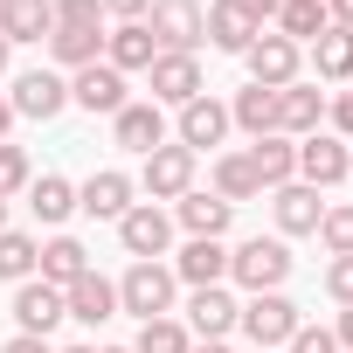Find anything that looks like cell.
<instances>
[{"mask_svg": "<svg viewBox=\"0 0 353 353\" xmlns=\"http://www.w3.org/2000/svg\"><path fill=\"white\" fill-rule=\"evenodd\" d=\"M243 152H250V166H256L263 194H270V188H284V181H298V139H284V132H263V139H250Z\"/></svg>", "mask_w": 353, "mask_h": 353, "instance_id": "23", "label": "cell"}, {"mask_svg": "<svg viewBox=\"0 0 353 353\" xmlns=\"http://www.w3.org/2000/svg\"><path fill=\"white\" fill-rule=\"evenodd\" d=\"M132 194H139V181H132V173L104 166V173H90V181L77 188V208H83L90 222H118V215L132 208Z\"/></svg>", "mask_w": 353, "mask_h": 353, "instance_id": "17", "label": "cell"}, {"mask_svg": "<svg viewBox=\"0 0 353 353\" xmlns=\"http://www.w3.org/2000/svg\"><path fill=\"white\" fill-rule=\"evenodd\" d=\"M8 56H14V49H8V35H0V77H8Z\"/></svg>", "mask_w": 353, "mask_h": 353, "instance_id": "48", "label": "cell"}, {"mask_svg": "<svg viewBox=\"0 0 353 353\" xmlns=\"http://www.w3.org/2000/svg\"><path fill=\"white\" fill-rule=\"evenodd\" d=\"M188 353H229V339H194Z\"/></svg>", "mask_w": 353, "mask_h": 353, "instance_id": "46", "label": "cell"}, {"mask_svg": "<svg viewBox=\"0 0 353 353\" xmlns=\"http://www.w3.org/2000/svg\"><path fill=\"white\" fill-rule=\"evenodd\" d=\"M28 208H35V222L63 229L77 215V181H63V173H35V181H28Z\"/></svg>", "mask_w": 353, "mask_h": 353, "instance_id": "28", "label": "cell"}, {"mask_svg": "<svg viewBox=\"0 0 353 353\" xmlns=\"http://www.w3.org/2000/svg\"><path fill=\"white\" fill-rule=\"evenodd\" d=\"M49 56H56V70H90V63H104V28H49Z\"/></svg>", "mask_w": 353, "mask_h": 353, "instance_id": "29", "label": "cell"}, {"mask_svg": "<svg viewBox=\"0 0 353 353\" xmlns=\"http://www.w3.org/2000/svg\"><path fill=\"white\" fill-rule=\"evenodd\" d=\"M173 298H181L173 263H132V270L118 277V312H132L139 325H145V319H173Z\"/></svg>", "mask_w": 353, "mask_h": 353, "instance_id": "2", "label": "cell"}, {"mask_svg": "<svg viewBox=\"0 0 353 353\" xmlns=\"http://www.w3.org/2000/svg\"><path fill=\"white\" fill-rule=\"evenodd\" d=\"M319 243H325V256H353V201H325Z\"/></svg>", "mask_w": 353, "mask_h": 353, "instance_id": "35", "label": "cell"}, {"mask_svg": "<svg viewBox=\"0 0 353 353\" xmlns=\"http://www.w3.org/2000/svg\"><path fill=\"white\" fill-rule=\"evenodd\" d=\"M236 8H243V14L256 21V28H270V21H277V8H284V0H236Z\"/></svg>", "mask_w": 353, "mask_h": 353, "instance_id": "41", "label": "cell"}, {"mask_svg": "<svg viewBox=\"0 0 353 353\" xmlns=\"http://www.w3.org/2000/svg\"><path fill=\"white\" fill-rule=\"evenodd\" d=\"M277 132L284 139H312V132H325V90L319 83H284L277 90Z\"/></svg>", "mask_w": 353, "mask_h": 353, "instance_id": "14", "label": "cell"}, {"mask_svg": "<svg viewBox=\"0 0 353 353\" xmlns=\"http://www.w3.org/2000/svg\"><path fill=\"white\" fill-rule=\"evenodd\" d=\"M63 353H97V346H63Z\"/></svg>", "mask_w": 353, "mask_h": 353, "instance_id": "49", "label": "cell"}, {"mask_svg": "<svg viewBox=\"0 0 353 353\" xmlns=\"http://www.w3.org/2000/svg\"><path fill=\"white\" fill-rule=\"evenodd\" d=\"M70 104H83L90 118H118L132 97H125V77H118L111 63H90V70L70 77Z\"/></svg>", "mask_w": 353, "mask_h": 353, "instance_id": "13", "label": "cell"}, {"mask_svg": "<svg viewBox=\"0 0 353 353\" xmlns=\"http://www.w3.org/2000/svg\"><path fill=\"white\" fill-rule=\"evenodd\" d=\"M222 139H229V104H222V97L201 90L194 104H181V118H173V145H188V152L201 159V152H215Z\"/></svg>", "mask_w": 353, "mask_h": 353, "instance_id": "9", "label": "cell"}, {"mask_svg": "<svg viewBox=\"0 0 353 353\" xmlns=\"http://www.w3.org/2000/svg\"><path fill=\"white\" fill-rule=\"evenodd\" d=\"M145 77H152V104H159V111H181V104H194V97L208 90L201 56H159Z\"/></svg>", "mask_w": 353, "mask_h": 353, "instance_id": "12", "label": "cell"}, {"mask_svg": "<svg viewBox=\"0 0 353 353\" xmlns=\"http://www.w3.org/2000/svg\"><path fill=\"white\" fill-rule=\"evenodd\" d=\"M0 353H56V346H49V339H35V332H14V339L0 346Z\"/></svg>", "mask_w": 353, "mask_h": 353, "instance_id": "43", "label": "cell"}, {"mask_svg": "<svg viewBox=\"0 0 353 353\" xmlns=\"http://www.w3.org/2000/svg\"><path fill=\"white\" fill-rule=\"evenodd\" d=\"M229 125H236V132H250V139L277 132V90H263V83H243V90L229 97Z\"/></svg>", "mask_w": 353, "mask_h": 353, "instance_id": "30", "label": "cell"}, {"mask_svg": "<svg viewBox=\"0 0 353 353\" xmlns=\"http://www.w3.org/2000/svg\"><path fill=\"white\" fill-rule=\"evenodd\" d=\"M56 28H104V0H56Z\"/></svg>", "mask_w": 353, "mask_h": 353, "instance_id": "37", "label": "cell"}, {"mask_svg": "<svg viewBox=\"0 0 353 353\" xmlns=\"http://www.w3.org/2000/svg\"><path fill=\"white\" fill-rule=\"evenodd\" d=\"M325 298L332 305H353V256H332L325 263Z\"/></svg>", "mask_w": 353, "mask_h": 353, "instance_id": "38", "label": "cell"}, {"mask_svg": "<svg viewBox=\"0 0 353 353\" xmlns=\"http://www.w3.org/2000/svg\"><path fill=\"white\" fill-rule=\"evenodd\" d=\"M312 70L319 83H353V28H325L312 42Z\"/></svg>", "mask_w": 353, "mask_h": 353, "instance_id": "31", "label": "cell"}, {"mask_svg": "<svg viewBox=\"0 0 353 353\" xmlns=\"http://www.w3.org/2000/svg\"><path fill=\"white\" fill-rule=\"evenodd\" d=\"M63 319H70V312H63V291H56V284H42V277L14 284V332H35V339H49Z\"/></svg>", "mask_w": 353, "mask_h": 353, "instance_id": "16", "label": "cell"}, {"mask_svg": "<svg viewBox=\"0 0 353 353\" xmlns=\"http://www.w3.org/2000/svg\"><path fill=\"white\" fill-rule=\"evenodd\" d=\"M28 181H35V166H28V145L0 139V201H8V194H28Z\"/></svg>", "mask_w": 353, "mask_h": 353, "instance_id": "36", "label": "cell"}, {"mask_svg": "<svg viewBox=\"0 0 353 353\" xmlns=\"http://www.w3.org/2000/svg\"><path fill=\"white\" fill-rule=\"evenodd\" d=\"M208 194H222L229 208H243V201H263V181H256V166H250V152H215V166H208Z\"/></svg>", "mask_w": 353, "mask_h": 353, "instance_id": "25", "label": "cell"}, {"mask_svg": "<svg viewBox=\"0 0 353 353\" xmlns=\"http://www.w3.org/2000/svg\"><path fill=\"white\" fill-rule=\"evenodd\" d=\"M319 215H325V194H319V188H305V181L270 188V222H277L284 243H291V236H319Z\"/></svg>", "mask_w": 353, "mask_h": 353, "instance_id": "11", "label": "cell"}, {"mask_svg": "<svg viewBox=\"0 0 353 353\" xmlns=\"http://www.w3.org/2000/svg\"><path fill=\"white\" fill-rule=\"evenodd\" d=\"M201 0H152V14H145V28H152V42H159V56H194L208 35H201Z\"/></svg>", "mask_w": 353, "mask_h": 353, "instance_id": "5", "label": "cell"}, {"mask_svg": "<svg viewBox=\"0 0 353 353\" xmlns=\"http://www.w3.org/2000/svg\"><path fill=\"white\" fill-rule=\"evenodd\" d=\"M201 35H208V49H222V56H243V49L263 35V28H256L243 8H236V0H215V8L201 14Z\"/></svg>", "mask_w": 353, "mask_h": 353, "instance_id": "24", "label": "cell"}, {"mask_svg": "<svg viewBox=\"0 0 353 353\" xmlns=\"http://www.w3.org/2000/svg\"><path fill=\"white\" fill-rule=\"evenodd\" d=\"M291 263H298V256H291L284 236H250V243L229 250V284H243L250 298H256V291H284Z\"/></svg>", "mask_w": 353, "mask_h": 353, "instance_id": "1", "label": "cell"}, {"mask_svg": "<svg viewBox=\"0 0 353 353\" xmlns=\"http://www.w3.org/2000/svg\"><path fill=\"white\" fill-rule=\"evenodd\" d=\"M35 263H42V243H35L28 229H0V277H8V284H28Z\"/></svg>", "mask_w": 353, "mask_h": 353, "instance_id": "33", "label": "cell"}, {"mask_svg": "<svg viewBox=\"0 0 353 353\" xmlns=\"http://www.w3.org/2000/svg\"><path fill=\"white\" fill-rule=\"evenodd\" d=\"M346 173H353V145L346 139H332V132H312V139H298V181L305 188H339L346 181Z\"/></svg>", "mask_w": 353, "mask_h": 353, "instance_id": "8", "label": "cell"}, {"mask_svg": "<svg viewBox=\"0 0 353 353\" xmlns=\"http://www.w3.org/2000/svg\"><path fill=\"white\" fill-rule=\"evenodd\" d=\"M284 353H339V339H332V325H298Z\"/></svg>", "mask_w": 353, "mask_h": 353, "instance_id": "39", "label": "cell"}, {"mask_svg": "<svg viewBox=\"0 0 353 353\" xmlns=\"http://www.w3.org/2000/svg\"><path fill=\"white\" fill-rule=\"evenodd\" d=\"M325 21L332 28H353V0H325Z\"/></svg>", "mask_w": 353, "mask_h": 353, "instance_id": "45", "label": "cell"}, {"mask_svg": "<svg viewBox=\"0 0 353 353\" xmlns=\"http://www.w3.org/2000/svg\"><path fill=\"white\" fill-rule=\"evenodd\" d=\"M104 63H111L118 77H132V70H152V63H159V42H152V28H145V21H118V28L104 35Z\"/></svg>", "mask_w": 353, "mask_h": 353, "instance_id": "21", "label": "cell"}, {"mask_svg": "<svg viewBox=\"0 0 353 353\" xmlns=\"http://www.w3.org/2000/svg\"><path fill=\"white\" fill-rule=\"evenodd\" d=\"M236 312H243V298H236L229 284H208V291L188 298V332H194V339H229V332H236Z\"/></svg>", "mask_w": 353, "mask_h": 353, "instance_id": "20", "label": "cell"}, {"mask_svg": "<svg viewBox=\"0 0 353 353\" xmlns=\"http://www.w3.org/2000/svg\"><path fill=\"white\" fill-rule=\"evenodd\" d=\"M63 312H70L77 325H111V319H118V284L90 270V277H77V284L63 291Z\"/></svg>", "mask_w": 353, "mask_h": 353, "instance_id": "22", "label": "cell"}, {"mask_svg": "<svg viewBox=\"0 0 353 353\" xmlns=\"http://www.w3.org/2000/svg\"><path fill=\"white\" fill-rule=\"evenodd\" d=\"M35 277H42V284H56V291H70L77 277H90V250H83L77 236H49V243H42Z\"/></svg>", "mask_w": 353, "mask_h": 353, "instance_id": "27", "label": "cell"}, {"mask_svg": "<svg viewBox=\"0 0 353 353\" xmlns=\"http://www.w3.org/2000/svg\"><path fill=\"white\" fill-rule=\"evenodd\" d=\"M325 28H332V21H325V0H284V8H277V35L298 42V49H312Z\"/></svg>", "mask_w": 353, "mask_h": 353, "instance_id": "32", "label": "cell"}, {"mask_svg": "<svg viewBox=\"0 0 353 353\" xmlns=\"http://www.w3.org/2000/svg\"><path fill=\"white\" fill-rule=\"evenodd\" d=\"M173 277L188 291H208V284H229V243H208V236H188L181 256H173Z\"/></svg>", "mask_w": 353, "mask_h": 353, "instance_id": "19", "label": "cell"}, {"mask_svg": "<svg viewBox=\"0 0 353 353\" xmlns=\"http://www.w3.org/2000/svg\"><path fill=\"white\" fill-rule=\"evenodd\" d=\"M118 243H125L132 263H159V256L173 250V215H166L159 201H132V208L118 215Z\"/></svg>", "mask_w": 353, "mask_h": 353, "instance_id": "4", "label": "cell"}, {"mask_svg": "<svg viewBox=\"0 0 353 353\" xmlns=\"http://www.w3.org/2000/svg\"><path fill=\"white\" fill-rule=\"evenodd\" d=\"M0 229H8V201H0Z\"/></svg>", "mask_w": 353, "mask_h": 353, "instance_id": "51", "label": "cell"}, {"mask_svg": "<svg viewBox=\"0 0 353 353\" xmlns=\"http://www.w3.org/2000/svg\"><path fill=\"white\" fill-rule=\"evenodd\" d=\"M188 188H194V152H188V145L166 139L159 152H145V166H139V194H145V201L166 208V201H181Z\"/></svg>", "mask_w": 353, "mask_h": 353, "instance_id": "6", "label": "cell"}, {"mask_svg": "<svg viewBox=\"0 0 353 353\" xmlns=\"http://www.w3.org/2000/svg\"><path fill=\"white\" fill-rule=\"evenodd\" d=\"M8 132H14V104H8V97H0V139H8Z\"/></svg>", "mask_w": 353, "mask_h": 353, "instance_id": "47", "label": "cell"}, {"mask_svg": "<svg viewBox=\"0 0 353 353\" xmlns=\"http://www.w3.org/2000/svg\"><path fill=\"white\" fill-rule=\"evenodd\" d=\"M97 353H132V346H97Z\"/></svg>", "mask_w": 353, "mask_h": 353, "instance_id": "50", "label": "cell"}, {"mask_svg": "<svg viewBox=\"0 0 353 353\" xmlns=\"http://www.w3.org/2000/svg\"><path fill=\"white\" fill-rule=\"evenodd\" d=\"M325 118H332V139H346V145H353V90L325 97Z\"/></svg>", "mask_w": 353, "mask_h": 353, "instance_id": "40", "label": "cell"}, {"mask_svg": "<svg viewBox=\"0 0 353 353\" xmlns=\"http://www.w3.org/2000/svg\"><path fill=\"white\" fill-rule=\"evenodd\" d=\"M305 319H298V305L284 298V291H256V298H243V312H236V332L256 346V353H277V346H291V332H298Z\"/></svg>", "mask_w": 353, "mask_h": 353, "instance_id": "3", "label": "cell"}, {"mask_svg": "<svg viewBox=\"0 0 353 353\" xmlns=\"http://www.w3.org/2000/svg\"><path fill=\"white\" fill-rule=\"evenodd\" d=\"M111 145H118V152H139V159L159 152V145H166V111H159L152 97H145V104H125V111L111 118Z\"/></svg>", "mask_w": 353, "mask_h": 353, "instance_id": "15", "label": "cell"}, {"mask_svg": "<svg viewBox=\"0 0 353 353\" xmlns=\"http://www.w3.org/2000/svg\"><path fill=\"white\" fill-rule=\"evenodd\" d=\"M49 28H56V0H0V35H8V49L14 42H49Z\"/></svg>", "mask_w": 353, "mask_h": 353, "instance_id": "26", "label": "cell"}, {"mask_svg": "<svg viewBox=\"0 0 353 353\" xmlns=\"http://www.w3.org/2000/svg\"><path fill=\"white\" fill-rule=\"evenodd\" d=\"M332 339H339V353H353V305H339V319H332Z\"/></svg>", "mask_w": 353, "mask_h": 353, "instance_id": "44", "label": "cell"}, {"mask_svg": "<svg viewBox=\"0 0 353 353\" xmlns=\"http://www.w3.org/2000/svg\"><path fill=\"white\" fill-rule=\"evenodd\" d=\"M8 104H14V118H42V125H49V118L70 111V77H63V70H21Z\"/></svg>", "mask_w": 353, "mask_h": 353, "instance_id": "10", "label": "cell"}, {"mask_svg": "<svg viewBox=\"0 0 353 353\" xmlns=\"http://www.w3.org/2000/svg\"><path fill=\"white\" fill-rule=\"evenodd\" d=\"M188 346H194V332L181 319H145L139 339H132V353H188Z\"/></svg>", "mask_w": 353, "mask_h": 353, "instance_id": "34", "label": "cell"}, {"mask_svg": "<svg viewBox=\"0 0 353 353\" xmlns=\"http://www.w3.org/2000/svg\"><path fill=\"white\" fill-rule=\"evenodd\" d=\"M166 215L181 222L188 236H208V243H222V236H229V222H236V208H229L222 194H208V188H188L181 201L166 208Z\"/></svg>", "mask_w": 353, "mask_h": 353, "instance_id": "18", "label": "cell"}, {"mask_svg": "<svg viewBox=\"0 0 353 353\" xmlns=\"http://www.w3.org/2000/svg\"><path fill=\"white\" fill-rule=\"evenodd\" d=\"M104 14H118V21H145L152 0H104Z\"/></svg>", "mask_w": 353, "mask_h": 353, "instance_id": "42", "label": "cell"}, {"mask_svg": "<svg viewBox=\"0 0 353 353\" xmlns=\"http://www.w3.org/2000/svg\"><path fill=\"white\" fill-rule=\"evenodd\" d=\"M243 70H250V83H263V90H284V83H298V70H305V49H298V42H284L277 28H263V35L243 49Z\"/></svg>", "mask_w": 353, "mask_h": 353, "instance_id": "7", "label": "cell"}]
</instances>
